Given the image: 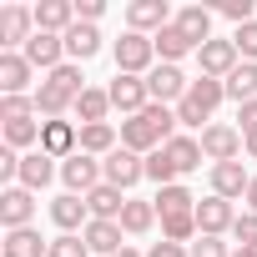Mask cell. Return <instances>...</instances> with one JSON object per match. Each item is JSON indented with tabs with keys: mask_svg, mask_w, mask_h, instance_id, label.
I'll use <instances>...</instances> for the list:
<instances>
[{
	"mask_svg": "<svg viewBox=\"0 0 257 257\" xmlns=\"http://www.w3.org/2000/svg\"><path fill=\"white\" fill-rule=\"evenodd\" d=\"M177 137V106H147L142 116H132V121H121V147L126 152H142V157H152L157 147H167Z\"/></svg>",
	"mask_w": 257,
	"mask_h": 257,
	"instance_id": "obj_1",
	"label": "cell"
},
{
	"mask_svg": "<svg viewBox=\"0 0 257 257\" xmlns=\"http://www.w3.org/2000/svg\"><path fill=\"white\" fill-rule=\"evenodd\" d=\"M227 101V86L222 81H212V76H197L192 86H187V96L177 101V126H202V121H212V111Z\"/></svg>",
	"mask_w": 257,
	"mask_h": 257,
	"instance_id": "obj_2",
	"label": "cell"
},
{
	"mask_svg": "<svg viewBox=\"0 0 257 257\" xmlns=\"http://www.w3.org/2000/svg\"><path fill=\"white\" fill-rule=\"evenodd\" d=\"M111 56H116V71L121 76H152L157 71V41L152 36H137V31H126L111 46Z\"/></svg>",
	"mask_w": 257,
	"mask_h": 257,
	"instance_id": "obj_3",
	"label": "cell"
},
{
	"mask_svg": "<svg viewBox=\"0 0 257 257\" xmlns=\"http://www.w3.org/2000/svg\"><path fill=\"white\" fill-rule=\"evenodd\" d=\"M106 96H111V111H121L126 121H132V116H142V111L152 106L147 76H121V71H116V81L106 86Z\"/></svg>",
	"mask_w": 257,
	"mask_h": 257,
	"instance_id": "obj_4",
	"label": "cell"
},
{
	"mask_svg": "<svg viewBox=\"0 0 257 257\" xmlns=\"http://www.w3.org/2000/svg\"><path fill=\"white\" fill-rule=\"evenodd\" d=\"M61 182H66V192H76V197L96 192V187L106 182V172H101V157H91V152H76V157H66V162H61Z\"/></svg>",
	"mask_w": 257,
	"mask_h": 257,
	"instance_id": "obj_5",
	"label": "cell"
},
{
	"mask_svg": "<svg viewBox=\"0 0 257 257\" xmlns=\"http://www.w3.org/2000/svg\"><path fill=\"white\" fill-rule=\"evenodd\" d=\"M202 157L212 162V167H222V162H242V132L237 126H202Z\"/></svg>",
	"mask_w": 257,
	"mask_h": 257,
	"instance_id": "obj_6",
	"label": "cell"
},
{
	"mask_svg": "<svg viewBox=\"0 0 257 257\" xmlns=\"http://www.w3.org/2000/svg\"><path fill=\"white\" fill-rule=\"evenodd\" d=\"M177 16H172V6L167 0H132L126 6V31H137V36H157V31H167Z\"/></svg>",
	"mask_w": 257,
	"mask_h": 257,
	"instance_id": "obj_7",
	"label": "cell"
},
{
	"mask_svg": "<svg viewBox=\"0 0 257 257\" xmlns=\"http://www.w3.org/2000/svg\"><path fill=\"white\" fill-rule=\"evenodd\" d=\"M31 36H36V11L31 6H6L0 11V51H26Z\"/></svg>",
	"mask_w": 257,
	"mask_h": 257,
	"instance_id": "obj_8",
	"label": "cell"
},
{
	"mask_svg": "<svg viewBox=\"0 0 257 257\" xmlns=\"http://www.w3.org/2000/svg\"><path fill=\"white\" fill-rule=\"evenodd\" d=\"M41 152L46 157H56V162H66V157H76L81 152V126L76 121H41Z\"/></svg>",
	"mask_w": 257,
	"mask_h": 257,
	"instance_id": "obj_9",
	"label": "cell"
},
{
	"mask_svg": "<svg viewBox=\"0 0 257 257\" xmlns=\"http://www.w3.org/2000/svg\"><path fill=\"white\" fill-rule=\"evenodd\" d=\"M101 172H106V182H111V187H121V192H126V187H137V182L147 177V157H142V152L116 147L111 157H101Z\"/></svg>",
	"mask_w": 257,
	"mask_h": 257,
	"instance_id": "obj_10",
	"label": "cell"
},
{
	"mask_svg": "<svg viewBox=\"0 0 257 257\" xmlns=\"http://www.w3.org/2000/svg\"><path fill=\"white\" fill-rule=\"evenodd\" d=\"M31 217H36V192H26V187H6L0 192V227L6 232L31 227Z\"/></svg>",
	"mask_w": 257,
	"mask_h": 257,
	"instance_id": "obj_11",
	"label": "cell"
},
{
	"mask_svg": "<svg viewBox=\"0 0 257 257\" xmlns=\"http://www.w3.org/2000/svg\"><path fill=\"white\" fill-rule=\"evenodd\" d=\"M21 56H26L36 71H46V76H51L56 66H66V41H61V36H51V31H36V36L26 41V51H21Z\"/></svg>",
	"mask_w": 257,
	"mask_h": 257,
	"instance_id": "obj_12",
	"label": "cell"
},
{
	"mask_svg": "<svg viewBox=\"0 0 257 257\" xmlns=\"http://www.w3.org/2000/svg\"><path fill=\"white\" fill-rule=\"evenodd\" d=\"M197 66H202V76L227 81V76L242 66V56H237V46H232V41H207V46L197 51Z\"/></svg>",
	"mask_w": 257,
	"mask_h": 257,
	"instance_id": "obj_13",
	"label": "cell"
},
{
	"mask_svg": "<svg viewBox=\"0 0 257 257\" xmlns=\"http://www.w3.org/2000/svg\"><path fill=\"white\" fill-rule=\"evenodd\" d=\"M187 86H192V81L182 76V66H167V61L147 76V91H152V101H157V106H177V101L187 96Z\"/></svg>",
	"mask_w": 257,
	"mask_h": 257,
	"instance_id": "obj_14",
	"label": "cell"
},
{
	"mask_svg": "<svg viewBox=\"0 0 257 257\" xmlns=\"http://www.w3.org/2000/svg\"><path fill=\"white\" fill-rule=\"evenodd\" d=\"M56 177H61V162H56V157H46V152L36 147V152H26V157H21V182H16V187H26V192H46Z\"/></svg>",
	"mask_w": 257,
	"mask_h": 257,
	"instance_id": "obj_15",
	"label": "cell"
},
{
	"mask_svg": "<svg viewBox=\"0 0 257 257\" xmlns=\"http://www.w3.org/2000/svg\"><path fill=\"white\" fill-rule=\"evenodd\" d=\"M232 222H237V212H232L227 197H202V202H197V232H202V237H227Z\"/></svg>",
	"mask_w": 257,
	"mask_h": 257,
	"instance_id": "obj_16",
	"label": "cell"
},
{
	"mask_svg": "<svg viewBox=\"0 0 257 257\" xmlns=\"http://www.w3.org/2000/svg\"><path fill=\"white\" fill-rule=\"evenodd\" d=\"M31 76L36 66L21 56V51H0V96H26L31 91ZM36 96V91H31Z\"/></svg>",
	"mask_w": 257,
	"mask_h": 257,
	"instance_id": "obj_17",
	"label": "cell"
},
{
	"mask_svg": "<svg viewBox=\"0 0 257 257\" xmlns=\"http://www.w3.org/2000/svg\"><path fill=\"white\" fill-rule=\"evenodd\" d=\"M51 222H56L61 232H86V222H91V207H86V197H76V192H61V197L51 202Z\"/></svg>",
	"mask_w": 257,
	"mask_h": 257,
	"instance_id": "obj_18",
	"label": "cell"
},
{
	"mask_svg": "<svg viewBox=\"0 0 257 257\" xmlns=\"http://www.w3.org/2000/svg\"><path fill=\"white\" fill-rule=\"evenodd\" d=\"M71 26H76V0H41L36 6V31L66 36Z\"/></svg>",
	"mask_w": 257,
	"mask_h": 257,
	"instance_id": "obj_19",
	"label": "cell"
},
{
	"mask_svg": "<svg viewBox=\"0 0 257 257\" xmlns=\"http://www.w3.org/2000/svg\"><path fill=\"white\" fill-rule=\"evenodd\" d=\"M247 187H252V177H247V167L242 162H222V167H212V197H247Z\"/></svg>",
	"mask_w": 257,
	"mask_h": 257,
	"instance_id": "obj_20",
	"label": "cell"
},
{
	"mask_svg": "<svg viewBox=\"0 0 257 257\" xmlns=\"http://www.w3.org/2000/svg\"><path fill=\"white\" fill-rule=\"evenodd\" d=\"M81 237H86V247H91L96 257H116V252L126 247V242H121V237H126V232H121V222H96V217H91Z\"/></svg>",
	"mask_w": 257,
	"mask_h": 257,
	"instance_id": "obj_21",
	"label": "cell"
},
{
	"mask_svg": "<svg viewBox=\"0 0 257 257\" xmlns=\"http://www.w3.org/2000/svg\"><path fill=\"white\" fill-rule=\"evenodd\" d=\"M177 31L202 51V46L212 41V11H207V6H182V11H177Z\"/></svg>",
	"mask_w": 257,
	"mask_h": 257,
	"instance_id": "obj_22",
	"label": "cell"
},
{
	"mask_svg": "<svg viewBox=\"0 0 257 257\" xmlns=\"http://www.w3.org/2000/svg\"><path fill=\"white\" fill-rule=\"evenodd\" d=\"M61 41H66V61H76V66H81V61H91V56L101 51V31H96V26H86V21H76Z\"/></svg>",
	"mask_w": 257,
	"mask_h": 257,
	"instance_id": "obj_23",
	"label": "cell"
},
{
	"mask_svg": "<svg viewBox=\"0 0 257 257\" xmlns=\"http://www.w3.org/2000/svg\"><path fill=\"white\" fill-rule=\"evenodd\" d=\"M86 207H91V217H96V222H116V217H121V207H126V192H121V187H111V182H101L96 192H86Z\"/></svg>",
	"mask_w": 257,
	"mask_h": 257,
	"instance_id": "obj_24",
	"label": "cell"
},
{
	"mask_svg": "<svg viewBox=\"0 0 257 257\" xmlns=\"http://www.w3.org/2000/svg\"><path fill=\"white\" fill-rule=\"evenodd\" d=\"M116 222H121V232H126V237H142V232H152V227H157V207H152V202H137V197H126V207H121V217H116Z\"/></svg>",
	"mask_w": 257,
	"mask_h": 257,
	"instance_id": "obj_25",
	"label": "cell"
},
{
	"mask_svg": "<svg viewBox=\"0 0 257 257\" xmlns=\"http://www.w3.org/2000/svg\"><path fill=\"white\" fill-rule=\"evenodd\" d=\"M76 116H81V126H101V121L111 116V96H106V86H86L81 101H76Z\"/></svg>",
	"mask_w": 257,
	"mask_h": 257,
	"instance_id": "obj_26",
	"label": "cell"
},
{
	"mask_svg": "<svg viewBox=\"0 0 257 257\" xmlns=\"http://www.w3.org/2000/svg\"><path fill=\"white\" fill-rule=\"evenodd\" d=\"M0 137H6V147H16V152H36V147H41V121H36V116L6 121V126H0Z\"/></svg>",
	"mask_w": 257,
	"mask_h": 257,
	"instance_id": "obj_27",
	"label": "cell"
},
{
	"mask_svg": "<svg viewBox=\"0 0 257 257\" xmlns=\"http://www.w3.org/2000/svg\"><path fill=\"white\" fill-rule=\"evenodd\" d=\"M152 41H157V56H162V61H167V66H177V61H182V56H197V46H192V41H187V36H182V31H177V21H172V26H167V31H157V36H152Z\"/></svg>",
	"mask_w": 257,
	"mask_h": 257,
	"instance_id": "obj_28",
	"label": "cell"
},
{
	"mask_svg": "<svg viewBox=\"0 0 257 257\" xmlns=\"http://www.w3.org/2000/svg\"><path fill=\"white\" fill-rule=\"evenodd\" d=\"M167 157L177 162V172H182V177H187V172H197V167L207 162V157H202V142H197V137H182V132L167 142Z\"/></svg>",
	"mask_w": 257,
	"mask_h": 257,
	"instance_id": "obj_29",
	"label": "cell"
},
{
	"mask_svg": "<svg viewBox=\"0 0 257 257\" xmlns=\"http://www.w3.org/2000/svg\"><path fill=\"white\" fill-rule=\"evenodd\" d=\"M152 207H157V217H172V212H197V197H192L182 182H172V187H157Z\"/></svg>",
	"mask_w": 257,
	"mask_h": 257,
	"instance_id": "obj_30",
	"label": "cell"
},
{
	"mask_svg": "<svg viewBox=\"0 0 257 257\" xmlns=\"http://www.w3.org/2000/svg\"><path fill=\"white\" fill-rule=\"evenodd\" d=\"M222 86H227V96H232L237 106H242V101H257V61H242Z\"/></svg>",
	"mask_w": 257,
	"mask_h": 257,
	"instance_id": "obj_31",
	"label": "cell"
},
{
	"mask_svg": "<svg viewBox=\"0 0 257 257\" xmlns=\"http://www.w3.org/2000/svg\"><path fill=\"white\" fill-rule=\"evenodd\" d=\"M51 242H41L36 227H21V232H6V257H46Z\"/></svg>",
	"mask_w": 257,
	"mask_h": 257,
	"instance_id": "obj_32",
	"label": "cell"
},
{
	"mask_svg": "<svg viewBox=\"0 0 257 257\" xmlns=\"http://www.w3.org/2000/svg\"><path fill=\"white\" fill-rule=\"evenodd\" d=\"M121 142H116V126L111 121H101V126H81V152H91V157H111Z\"/></svg>",
	"mask_w": 257,
	"mask_h": 257,
	"instance_id": "obj_33",
	"label": "cell"
},
{
	"mask_svg": "<svg viewBox=\"0 0 257 257\" xmlns=\"http://www.w3.org/2000/svg\"><path fill=\"white\" fill-rule=\"evenodd\" d=\"M162 237H167V242H192V237H202V232H197V212H172V217H162Z\"/></svg>",
	"mask_w": 257,
	"mask_h": 257,
	"instance_id": "obj_34",
	"label": "cell"
},
{
	"mask_svg": "<svg viewBox=\"0 0 257 257\" xmlns=\"http://www.w3.org/2000/svg\"><path fill=\"white\" fill-rule=\"evenodd\" d=\"M182 172H177V162L167 157V147H157L152 157H147V182H157V187H172Z\"/></svg>",
	"mask_w": 257,
	"mask_h": 257,
	"instance_id": "obj_35",
	"label": "cell"
},
{
	"mask_svg": "<svg viewBox=\"0 0 257 257\" xmlns=\"http://www.w3.org/2000/svg\"><path fill=\"white\" fill-rule=\"evenodd\" d=\"M46 81H56V86H61V91H71L76 101H81V91H86V81H81V66H76V61H66V66H56V71H51Z\"/></svg>",
	"mask_w": 257,
	"mask_h": 257,
	"instance_id": "obj_36",
	"label": "cell"
},
{
	"mask_svg": "<svg viewBox=\"0 0 257 257\" xmlns=\"http://www.w3.org/2000/svg\"><path fill=\"white\" fill-rule=\"evenodd\" d=\"M46 257H91V247H86V237L61 232V237H51V252H46Z\"/></svg>",
	"mask_w": 257,
	"mask_h": 257,
	"instance_id": "obj_37",
	"label": "cell"
},
{
	"mask_svg": "<svg viewBox=\"0 0 257 257\" xmlns=\"http://www.w3.org/2000/svg\"><path fill=\"white\" fill-rule=\"evenodd\" d=\"M36 116V96H0V121H26Z\"/></svg>",
	"mask_w": 257,
	"mask_h": 257,
	"instance_id": "obj_38",
	"label": "cell"
},
{
	"mask_svg": "<svg viewBox=\"0 0 257 257\" xmlns=\"http://www.w3.org/2000/svg\"><path fill=\"white\" fill-rule=\"evenodd\" d=\"M232 46H237V56H242V61H257V21H247V26H237V36H232Z\"/></svg>",
	"mask_w": 257,
	"mask_h": 257,
	"instance_id": "obj_39",
	"label": "cell"
},
{
	"mask_svg": "<svg viewBox=\"0 0 257 257\" xmlns=\"http://www.w3.org/2000/svg\"><path fill=\"white\" fill-rule=\"evenodd\" d=\"M232 237H237L242 247H257V212H237V222H232Z\"/></svg>",
	"mask_w": 257,
	"mask_h": 257,
	"instance_id": "obj_40",
	"label": "cell"
},
{
	"mask_svg": "<svg viewBox=\"0 0 257 257\" xmlns=\"http://www.w3.org/2000/svg\"><path fill=\"white\" fill-rule=\"evenodd\" d=\"M192 257H232V247L222 237H197L192 242Z\"/></svg>",
	"mask_w": 257,
	"mask_h": 257,
	"instance_id": "obj_41",
	"label": "cell"
},
{
	"mask_svg": "<svg viewBox=\"0 0 257 257\" xmlns=\"http://www.w3.org/2000/svg\"><path fill=\"white\" fill-rule=\"evenodd\" d=\"M237 132L242 137H257V101H242L237 106Z\"/></svg>",
	"mask_w": 257,
	"mask_h": 257,
	"instance_id": "obj_42",
	"label": "cell"
},
{
	"mask_svg": "<svg viewBox=\"0 0 257 257\" xmlns=\"http://www.w3.org/2000/svg\"><path fill=\"white\" fill-rule=\"evenodd\" d=\"M222 16L237 21V26H247L252 21V0H222Z\"/></svg>",
	"mask_w": 257,
	"mask_h": 257,
	"instance_id": "obj_43",
	"label": "cell"
},
{
	"mask_svg": "<svg viewBox=\"0 0 257 257\" xmlns=\"http://www.w3.org/2000/svg\"><path fill=\"white\" fill-rule=\"evenodd\" d=\"M147 257H192V252H187L182 242H167V237H162V242H152V247H147Z\"/></svg>",
	"mask_w": 257,
	"mask_h": 257,
	"instance_id": "obj_44",
	"label": "cell"
},
{
	"mask_svg": "<svg viewBox=\"0 0 257 257\" xmlns=\"http://www.w3.org/2000/svg\"><path fill=\"white\" fill-rule=\"evenodd\" d=\"M101 11H106L101 0H76V21H86V26H96V21H101Z\"/></svg>",
	"mask_w": 257,
	"mask_h": 257,
	"instance_id": "obj_45",
	"label": "cell"
},
{
	"mask_svg": "<svg viewBox=\"0 0 257 257\" xmlns=\"http://www.w3.org/2000/svg\"><path fill=\"white\" fill-rule=\"evenodd\" d=\"M247 212H257V177H252V187H247Z\"/></svg>",
	"mask_w": 257,
	"mask_h": 257,
	"instance_id": "obj_46",
	"label": "cell"
},
{
	"mask_svg": "<svg viewBox=\"0 0 257 257\" xmlns=\"http://www.w3.org/2000/svg\"><path fill=\"white\" fill-rule=\"evenodd\" d=\"M242 152H247V157H257V137H242Z\"/></svg>",
	"mask_w": 257,
	"mask_h": 257,
	"instance_id": "obj_47",
	"label": "cell"
},
{
	"mask_svg": "<svg viewBox=\"0 0 257 257\" xmlns=\"http://www.w3.org/2000/svg\"><path fill=\"white\" fill-rule=\"evenodd\" d=\"M116 257H147V252H137V247H121V252H116Z\"/></svg>",
	"mask_w": 257,
	"mask_h": 257,
	"instance_id": "obj_48",
	"label": "cell"
},
{
	"mask_svg": "<svg viewBox=\"0 0 257 257\" xmlns=\"http://www.w3.org/2000/svg\"><path fill=\"white\" fill-rule=\"evenodd\" d=\"M232 257H247V252H242V247H237V252H232Z\"/></svg>",
	"mask_w": 257,
	"mask_h": 257,
	"instance_id": "obj_49",
	"label": "cell"
}]
</instances>
